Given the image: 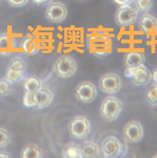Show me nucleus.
Segmentation results:
<instances>
[{"label": "nucleus", "mask_w": 157, "mask_h": 158, "mask_svg": "<svg viewBox=\"0 0 157 158\" xmlns=\"http://www.w3.org/2000/svg\"><path fill=\"white\" fill-rule=\"evenodd\" d=\"M123 108V103L119 99L113 96H110L103 101L100 114L105 122L111 123L118 118Z\"/></svg>", "instance_id": "1"}, {"label": "nucleus", "mask_w": 157, "mask_h": 158, "mask_svg": "<svg viewBox=\"0 0 157 158\" xmlns=\"http://www.w3.org/2000/svg\"><path fill=\"white\" fill-rule=\"evenodd\" d=\"M54 72L57 75L63 78L73 76L77 69L75 60L71 56L62 55L59 57L54 65Z\"/></svg>", "instance_id": "2"}, {"label": "nucleus", "mask_w": 157, "mask_h": 158, "mask_svg": "<svg viewBox=\"0 0 157 158\" xmlns=\"http://www.w3.org/2000/svg\"><path fill=\"white\" fill-rule=\"evenodd\" d=\"M100 150L104 158H117L123 153V146L118 138L109 135L102 141Z\"/></svg>", "instance_id": "3"}, {"label": "nucleus", "mask_w": 157, "mask_h": 158, "mask_svg": "<svg viewBox=\"0 0 157 158\" xmlns=\"http://www.w3.org/2000/svg\"><path fill=\"white\" fill-rule=\"evenodd\" d=\"M68 130L72 137L79 139L85 138L90 132V122L85 116H75L69 123Z\"/></svg>", "instance_id": "4"}, {"label": "nucleus", "mask_w": 157, "mask_h": 158, "mask_svg": "<svg viewBox=\"0 0 157 158\" xmlns=\"http://www.w3.org/2000/svg\"><path fill=\"white\" fill-rule=\"evenodd\" d=\"M126 77L131 78L138 86L145 85L150 81L151 75L144 64L136 67H127L124 72Z\"/></svg>", "instance_id": "5"}, {"label": "nucleus", "mask_w": 157, "mask_h": 158, "mask_svg": "<svg viewBox=\"0 0 157 158\" xmlns=\"http://www.w3.org/2000/svg\"><path fill=\"white\" fill-rule=\"evenodd\" d=\"M138 17L137 9L130 5L120 6L115 14L116 24L125 27L133 24Z\"/></svg>", "instance_id": "6"}, {"label": "nucleus", "mask_w": 157, "mask_h": 158, "mask_svg": "<svg viewBox=\"0 0 157 158\" xmlns=\"http://www.w3.org/2000/svg\"><path fill=\"white\" fill-rule=\"evenodd\" d=\"M90 50L98 56H104L111 52V40L106 35H95L90 40Z\"/></svg>", "instance_id": "7"}, {"label": "nucleus", "mask_w": 157, "mask_h": 158, "mask_svg": "<svg viewBox=\"0 0 157 158\" xmlns=\"http://www.w3.org/2000/svg\"><path fill=\"white\" fill-rule=\"evenodd\" d=\"M99 85L103 92L109 94H115L121 89L122 80L116 74L109 73L101 77Z\"/></svg>", "instance_id": "8"}, {"label": "nucleus", "mask_w": 157, "mask_h": 158, "mask_svg": "<svg viewBox=\"0 0 157 158\" xmlns=\"http://www.w3.org/2000/svg\"><path fill=\"white\" fill-rule=\"evenodd\" d=\"M97 89L95 85L89 81H84L78 85L75 95L78 100L84 103L94 101L97 96Z\"/></svg>", "instance_id": "9"}, {"label": "nucleus", "mask_w": 157, "mask_h": 158, "mask_svg": "<svg viewBox=\"0 0 157 158\" xmlns=\"http://www.w3.org/2000/svg\"><path fill=\"white\" fill-rule=\"evenodd\" d=\"M124 137L130 143H137L143 139L144 129L138 121H131L127 123L123 130Z\"/></svg>", "instance_id": "10"}, {"label": "nucleus", "mask_w": 157, "mask_h": 158, "mask_svg": "<svg viewBox=\"0 0 157 158\" xmlns=\"http://www.w3.org/2000/svg\"><path fill=\"white\" fill-rule=\"evenodd\" d=\"M67 10L64 4L60 2H53L50 4L45 12L46 19L53 23H58L65 20Z\"/></svg>", "instance_id": "11"}, {"label": "nucleus", "mask_w": 157, "mask_h": 158, "mask_svg": "<svg viewBox=\"0 0 157 158\" xmlns=\"http://www.w3.org/2000/svg\"><path fill=\"white\" fill-rule=\"evenodd\" d=\"M139 25L141 30L148 34L157 33V19L149 14H145L139 19Z\"/></svg>", "instance_id": "12"}, {"label": "nucleus", "mask_w": 157, "mask_h": 158, "mask_svg": "<svg viewBox=\"0 0 157 158\" xmlns=\"http://www.w3.org/2000/svg\"><path fill=\"white\" fill-rule=\"evenodd\" d=\"M37 108L39 109L47 108L53 100V94L49 89L42 88L36 92Z\"/></svg>", "instance_id": "13"}, {"label": "nucleus", "mask_w": 157, "mask_h": 158, "mask_svg": "<svg viewBox=\"0 0 157 158\" xmlns=\"http://www.w3.org/2000/svg\"><path fill=\"white\" fill-rule=\"evenodd\" d=\"M80 148L83 158H97L100 153L99 146L93 141H84L80 145Z\"/></svg>", "instance_id": "14"}, {"label": "nucleus", "mask_w": 157, "mask_h": 158, "mask_svg": "<svg viewBox=\"0 0 157 158\" xmlns=\"http://www.w3.org/2000/svg\"><path fill=\"white\" fill-rule=\"evenodd\" d=\"M145 56L143 52L132 51L127 53L125 57V63L127 67H136L143 64Z\"/></svg>", "instance_id": "15"}, {"label": "nucleus", "mask_w": 157, "mask_h": 158, "mask_svg": "<svg viewBox=\"0 0 157 158\" xmlns=\"http://www.w3.org/2000/svg\"><path fill=\"white\" fill-rule=\"evenodd\" d=\"M62 154L64 158H83L80 145L75 142L66 144L62 150Z\"/></svg>", "instance_id": "16"}, {"label": "nucleus", "mask_w": 157, "mask_h": 158, "mask_svg": "<svg viewBox=\"0 0 157 158\" xmlns=\"http://www.w3.org/2000/svg\"><path fill=\"white\" fill-rule=\"evenodd\" d=\"M64 40L66 43H82L84 40V31L81 28L70 27L65 29Z\"/></svg>", "instance_id": "17"}, {"label": "nucleus", "mask_w": 157, "mask_h": 158, "mask_svg": "<svg viewBox=\"0 0 157 158\" xmlns=\"http://www.w3.org/2000/svg\"><path fill=\"white\" fill-rule=\"evenodd\" d=\"M14 43L12 36L7 34L0 35V54L5 55L13 50Z\"/></svg>", "instance_id": "18"}, {"label": "nucleus", "mask_w": 157, "mask_h": 158, "mask_svg": "<svg viewBox=\"0 0 157 158\" xmlns=\"http://www.w3.org/2000/svg\"><path fill=\"white\" fill-rule=\"evenodd\" d=\"M42 155L41 149L35 144L27 145L22 152V157L23 158H41Z\"/></svg>", "instance_id": "19"}, {"label": "nucleus", "mask_w": 157, "mask_h": 158, "mask_svg": "<svg viewBox=\"0 0 157 158\" xmlns=\"http://www.w3.org/2000/svg\"><path fill=\"white\" fill-rule=\"evenodd\" d=\"M42 86V82L39 78L32 77L26 80L24 84V88L26 91L35 93L41 89Z\"/></svg>", "instance_id": "20"}, {"label": "nucleus", "mask_w": 157, "mask_h": 158, "mask_svg": "<svg viewBox=\"0 0 157 158\" xmlns=\"http://www.w3.org/2000/svg\"><path fill=\"white\" fill-rule=\"evenodd\" d=\"M23 49L27 54L32 55L37 53L40 49L37 40L27 38L24 40Z\"/></svg>", "instance_id": "21"}, {"label": "nucleus", "mask_w": 157, "mask_h": 158, "mask_svg": "<svg viewBox=\"0 0 157 158\" xmlns=\"http://www.w3.org/2000/svg\"><path fill=\"white\" fill-rule=\"evenodd\" d=\"M24 106L27 108H32L37 107V101L36 92H30L26 91L23 98Z\"/></svg>", "instance_id": "22"}, {"label": "nucleus", "mask_w": 157, "mask_h": 158, "mask_svg": "<svg viewBox=\"0 0 157 158\" xmlns=\"http://www.w3.org/2000/svg\"><path fill=\"white\" fill-rule=\"evenodd\" d=\"M146 98L151 104L157 106V84H154L150 87L147 92Z\"/></svg>", "instance_id": "23"}, {"label": "nucleus", "mask_w": 157, "mask_h": 158, "mask_svg": "<svg viewBox=\"0 0 157 158\" xmlns=\"http://www.w3.org/2000/svg\"><path fill=\"white\" fill-rule=\"evenodd\" d=\"M136 8L141 12L149 11L152 7V0H135Z\"/></svg>", "instance_id": "24"}, {"label": "nucleus", "mask_w": 157, "mask_h": 158, "mask_svg": "<svg viewBox=\"0 0 157 158\" xmlns=\"http://www.w3.org/2000/svg\"><path fill=\"white\" fill-rule=\"evenodd\" d=\"M10 68L16 71L22 72L25 68V63L20 58H14L10 61Z\"/></svg>", "instance_id": "25"}, {"label": "nucleus", "mask_w": 157, "mask_h": 158, "mask_svg": "<svg viewBox=\"0 0 157 158\" xmlns=\"http://www.w3.org/2000/svg\"><path fill=\"white\" fill-rule=\"evenodd\" d=\"M11 140V136L9 133L4 128L0 127V148L7 146Z\"/></svg>", "instance_id": "26"}, {"label": "nucleus", "mask_w": 157, "mask_h": 158, "mask_svg": "<svg viewBox=\"0 0 157 158\" xmlns=\"http://www.w3.org/2000/svg\"><path fill=\"white\" fill-rule=\"evenodd\" d=\"M21 72L10 68L6 72V78L9 82L14 83L20 79L21 77Z\"/></svg>", "instance_id": "27"}, {"label": "nucleus", "mask_w": 157, "mask_h": 158, "mask_svg": "<svg viewBox=\"0 0 157 158\" xmlns=\"http://www.w3.org/2000/svg\"><path fill=\"white\" fill-rule=\"evenodd\" d=\"M10 85L8 81L6 80H0V93L2 94H6L9 91Z\"/></svg>", "instance_id": "28"}, {"label": "nucleus", "mask_w": 157, "mask_h": 158, "mask_svg": "<svg viewBox=\"0 0 157 158\" xmlns=\"http://www.w3.org/2000/svg\"><path fill=\"white\" fill-rule=\"evenodd\" d=\"M7 2L15 7H21L24 6L28 0H6Z\"/></svg>", "instance_id": "29"}, {"label": "nucleus", "mask_w": 157, "mask_h": 158, "mask_svg": "<svg viewBox=\"0 0 157 158\" xmlns=\"http://www.w3.org/2000/svg\"><path fill=\"white\" fill-rule=\"evenodd\" d=\"M113 1L120 6H125L130 5L134 0H112Z\"/></svg>", "instance_id": "30"}, {"label": "nucleus", "mask_w": 157, "mask_h": 158, "mask_svg": "<svg viewBox=\"0 0 157 158\" xmlns=\"http://www.w3.org/2000/svg\"><path fill=\"white\" fill-rule=\"evenodd\" d=\"M33 1L37 4H40L48 3L51 1L52 0H33Z\"/></svg>", "instance_id": "31"}, {"label": "nucleus", "mask_w": 157, "mask_h": 158, "mask_svg": "<svg viewBox=\"0 0 157 158\" xmlns=\"http://www.w3.org/2000/svg\"><path fill=\"white\" fill-rule=\"evenodd\" d=\"M152 79L154 80V82H156L157 84V70H155L152 73V75H151Z\"/></svg>", "instance_id": "32"}, {"label": "nucleus", "mask_w": 157, "mask_h": 158, "mask_svg": "<svg viewBox=\"0 0 157 158\" xmlns=\"http://www.w3.org/2000/svg\"><path fill=\"white\" fill-rule=\"evenodd\" d=\"M9 157L8 154H6V153H5L4 152H0V158H8Z\"/></svg>", "instance_id": "33"}, {"label": "nucleus", "mask_w": 157, "mask_h": 158, "mask_svg": "<svg viewBox=\"0 0 157 158\" xmlns=\"http://www.w3.org/2000/svg\"><path fill=\"white\" fill-rule=\"evenodd\" d=\"M153 158H157V153H156V154L153 156Z\"/></svg>", "instance_id": "34"}]
</instances>
